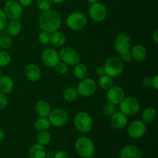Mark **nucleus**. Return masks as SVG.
Wrapping results in <instances>:
<instances>
[{
	"mask_svg": "<svg viewBox=\"0 0 158 158\" xmlns=\"http://www.w3.org/2000/svg\"><path fill=\"white\" fill-rule=\"evenodd\" d=\"M61 15L58 12L53 9L45 11L42 12L39 18V26L43 31L52 32L59 30L61 26Z\"/></svg>",
	"mask_w": 158,
	"mask_h": 158,
	"instance_id": "f257e3e1",
	"label": "nucleus"
},
{
	"mask_svg": "<svg viewBox=\"0 0 158 158\" xmlns=\"http://www.w3.org/2000/svg\"><path fill=\"white\" fill-rule=\"evenodd\" d=\"M75 150L80 157L91 158L95 154V146L92 140L86 137H80L75 142Z\"/></svg>",
	"mask_w": 158,
	"mask_h": 158,
	"instance_id": "f03ea898",
	"label": "nucleus"
},
{
	"mask_svg": "<svg viewBox=\"0 0 158 158\" xmlns=\"http://www.w3.org/2000/svg\"><path fill=\"white\" fill-rule=\"evenodd\" d=\"M74 126L78 131L83 134L89 132L93 127V119L88 113L81 111L74 117Z\"/></svg>",
	"mask_w": 158,
	"mask_h": 158,
	"instance_id": "7ed1b4c3",
	"label": "nucleus"
},
{
	"mask_svg": "<svg viewBox=\"0 0 158 158\" xmlns=\"http://www.w3.org/2000/svg\"><path fill=\"white\" fill-rule=\"evenodd\" d=\"M106 75L113 77H117L122 74L124 69L123 63L120 58L112 56L106 60L103 66Z\"/></svg>",
	"mask_w": 158,
	"mask_h": 158,
	"instance_id": "20e7f679",
	"label": "nucleus"
},
{
	"mask_svg": "<svg viewBox=\"0 0 158 158\" xmlns=\"http://www.w3.org/2000/svg\"><path fill=\"white\" fill-rule=\"evenodd\" d=\"M87 24L86 16L81 12H73L68 15L66 25L73 31H80Z\"/></svg>",
	"mask_w": 158,
	"mask_h": 158,
	"instance_id": "39448f33",
	"label": "nucleus"
},
{
	"mask_svg": "<svg viewBox=\"0 0 158 158\" xmlns=\"http://www.w3.org/2000/svg\"><path fill=\"white\" fill-rule=\"evenodd\" d=\"M120 112L126 116H133L139 112L140 104L137 98L133 97H127L123 99L120 103Z\"/></svg>",
	"mask_w": 158,
	"mask_h": 158,
	"instance_id": "423d86ee",
	"label": "nucleus"
},
{
	"mask_svg": "<svg viewBox=\"0 0 158 158\" xmlns=\"http://www.w3.org/2000/svg\"><path fill=\"white\" fill-rule=\"evenodd\" d=\"M59 56H60V60L66 63L67 66H74L80 61L79 52L74 48L70 47V46H66L61 49Z\"/></svg>",
	"mask_w": 158,
	"mask_h": 158,
	"instance_id": "0eeeda50",
	"label": "nucleus"
},
{
	"mask_svg": "<svg viewBox=\"0 0 158 158\" xmlns=\"http://www.w3.org/2000/svg\"><path fill=\"white\" fill-rule=\"evenodd\" d=\"M4 12L8 19L19 20L23 15V6L15 0H8L4 5Z\"/></svg>",
	"mask_w": 158,
	"mask_h": 158,
	"instance_id": "6e6552de",
	"label": "nucleus"
},
{
	"mask_svg": "<svg viewBox=\"0 0 158 158\" xmlns=\"http://www.w3.org/2000/svg\"><path fill=\"white\" fill-rule=\"evenodd\" d=\"M51 125H53L56 127H61L65 126L69 120V115L67 112L63 109L56 108V109L51 110L50 114L48 116Z\"/></svg>",
	"mask_w": 158,
	"mask_h": 158,
	"instance_id": "1a4fd4ad",
	"label": "nucleus"
},
{
	"mask_svg": "<svg viewBox=\"0 0 158 158\" xmlns=\"http://www.w3.org/2000/svg\"><path fill=\"white\" fill-rule=\"evenodd\" d=\"M77 89L82 97H89L97 91V83L91 78H84L81 80Z\"/></svg>",
	"mask_w": 158,
	"mask_h": 158,
	"instance_id": "9d476101",
	"label": "nucleus"
},
{
	"mask_svg": "<svg viewBox=\"0 0 158 158\" xmlns=\"http://www.w3.org/2000/svg\"><path fill=\"white\" fill-rule=\"evenodd\" d=\"M89 15L94 22H102L107 16V9L103 3L97 2L89 7Z\"/></svg>",
	"mask_w": 158,
	"mask_h": 158,
	"instance_id": "9b49d317",
	"label": "nucleus"
},
{
	"mask_svg": "<svg viewBox=\"0 0 158 158\" xmlns=\"http://www.w3.org/2000/svg\"><path fill=\"white\" fill-rule=\"evenodd\" d=\"M147 132L146 123L142 120H134L127 127V134L133 139H140Z\"/></svg>",
	"mask_w": 158,
	"mask_h": 158,
	"instance_id": "f8f14e48",
	"label": "nucleus"
},
{
	"mask_svg": "<svg viewBox=\"0 0 158 158\" xmlns=\"http://www.w3.org/2000/svg\"><path fill=\"white\" fill-rule=\"evenodd\" d=\"M131 47V40L126 33H120L114 40V49L118 53L130 50Z\"/></svg>",
	"mask_w": 158,
	"mask_h": 158,
	"instance_id": "ddd939ff",
	"label": "nucleus"
},
{
	"mask_svg": "<svg viewBox=\"0 0 158 158\" xmlns=\"http://www.w3.org/2000/svg\"><path fill=\"white\" fill-rule=\"evenodd\" d=\"M41 60L43 64L48 67H55L56 65L60 61L59 53L52 49H45L41 55Z\"/></svg>",
	"mask_w": 158,
	"mask_h": 158,
	"instance_id": "4468645a",
	"label": "nucleus"
},
{
	"mask_svg": "<svg viewBox=\"0 0 158 158\" xmlns=\"http://www.w3.org/2000/svg\"><path fill=\"white\" fill-rule=\"evenodd\" d=\"M124 97L125 93L120 86H113L106 92V99L114 105L119 104Z\"/></svg>",
	"mask_w": 158,
	"mask_h": 158,
	"instance_id": "2eb2a0df",
	"label": "nucleus"
},
{
	"mask_svg": "<svg viewBox=\"0 0 158 158\" xmlns=\"http://www.w3.org/2000/svg\"><path fill=\"white\" fill-rule=\"evenodd\" d=\"M110 123L114 128L117 130L123 129L127 125L128 118L127 116L125 115L122 112L116 111L110 117Z\"/></svg>",
	"mask_w": 158,
	"mask_h": 158,
	"instance_id": "dca6fc26",
	"label": "nucleus"
},
{
	"mask_svg": "<svg viewBox=\"0 0 158 158\" xmlns=\"http://www.w3.org/2000/svg\"><path fill=\"white\" fill-rule=\"evenodd\" d=\"M142 151L137 147L127 145L123 147L120 152V158H142Z\"/></svg>",
	"mask_w": 158,
	"mask_h": 158,
	"instance_id": "f3484780",
	"label": "nucleus"
},
{
	"mask_svg": "<svg viewBox=\"0 0 158 158\" xmlns=\"http://www.w3.org/2000/svg\"><path fill=\"white\" fill-rule=\"evenodd\" d=\"M25 74L29 81L36 82L41 77V70L37 65L29 63L25 68Z\"/></svg>",
	"mask_w": 158,
	"mask_h": 158,
	"instance_id": "a211bd4d",
	"label": "nucleus"
},
{
	"mask_svg": "<svg viewBox=\"0 0 158 158\" xmlns=\"http://www.w3.org/2000/svg\"><path fill=\"white\" fill-rule=\"evenodd\" d=\"M132 59L136 62H143L148 56V50L142 44H137L132 47L131 50Z\"/></svg>",
	"mask_w": 158,
	"mask_h": 158,
	"instance_id": "6ab92c4d",
	"label": "nucleus"
},
{
	"mask_svg": "<svg viewBox=\"0 0 158 158\" xmlns=\"http://www.w3.org/2000/svg\"><path fill=\"white\" fill-rule=\"evenodd\" d=\"M35 110L40 117H48L52 110L49 102L44 100H40L35 105Z\"/></svg>",
	"mask_w": 158,
	"mask_h": 158,
	"instance_id": "aec40b11",
	"label": "nucleus"
},
{
	"mask_svg": "<svg viewBox=\"0 0 158 158\" xmlns=\"http://www.w3.org/2000/svg\"><path fill=\"white\" fill-rule=\"evenodd\" d=\"M14 88V82L8 76L0 77V92L5 94H10Z\"/></svg>",
	"mask_w": 158,
	"mask_h": 158,
	"instance_id": "412c9836",
	"label": "nucleus"
},
{
	"mask_svg": "<svg viewBox=\"0 0 158 158\" xmlns=\"http://www.w3.org/2000/svg\"><path fill=\"white\" fill-rule=\"evenodd\" d=\"M46 148L44 146L35 143L29 150V158H46Z\"/></svg>",
	"mask_w": 158,
	"mask_h": 158,
	"instance_id": "4be33fe9",
	"label": "nucleus"
},
{
	"mask_svg": "<svg viewBox=\"0 0 158 158\" xmlns=\"http://www.w3.org/2000/svg\"><path fill=\"white\" fill-rule=\"evenodd\" d=\"M6 30L9 35L13 36L19 34L22 30V24L19 20H11L6 25Z\"/></svg>",
	"mask_w": 158,
	"mask_h": 158,
	"instance_id": "5701e85b",
	"label": "nucleus"
},
{
	"mask_svg": "<svg viewBox=\"0 0 158 158\" xmlns=\"http://www.w3.org/2000/svg\"><path fill=\"white\" fill-rule=\"evenodd\" d=\"M66 43V36L60 31L57 30L52 32L51 36V43L56 47H61Z\"/></svg>",
	"mask_w": 158,
	"mask_h": 158,
	"instance_id": "b1692460",
	"label": "nucleus"
},
{
	"mask_svg": "<svg viewBox=\"0 0 158 158\" xmlns=\"http://www.w3.org/2000/svg\"><path fill=\"white\" fill-rule=\"evenodd\" d=\"M157 117V112L153 107H148L142 113V121L145 123H150L154 121Z\"/></svg>",
	"mask_w": 158,
	"mask_h": 158,
	"instance_id": "393cba45",
	"label": "nucleus"
},
{
	"mask_svg": "<svg viewBox=\"0 0 158 158\" xmlns=\"http://www.w3.org/2000/svg\"><path fill=\"white\" fill-rule=\"evenodd\" d=\"M73 73L74 76H75L77 79H79V80H83V79L86 78V75H87V66H86L84 63H77V65L74 66Z\"/></svg>",
	"mask_w": 158,
	"mask_h": 158,
	"instance_id": "a878e982",
	"label": "nucleus"
},
{
	"mask_svg": "<svg viewBox=\"0 0 158 158\" xmlns=\"http://www.w3.org/2000/svg\"><path fill=\"white\" fill-rule=\"evenodd\" d=\"M50 126V122H49L48 117H40L39 119H37L36 121L35 122V124H34L35 129L38 131L39 132L48 131Z\"/></svg>",
	"mask_w": 158,
	"mask_h": 158,
	"instance_id": "bb28decb",
	"label": "nucleus"
},
{
	"mask_svg": "<svg viewBox=\"0 0 158 158\" xmlns=\"http://www.w3.org/2000/svg\"><path fill=\"white\" fill-rule=\"evenodd\" d=\"M98 85L101 89L107 90L114 86V80H113L112 77L104 74V75L100 77V79L98 80Z\"/></svg>",
	"mask_w": 158,
	"mask_h": 158,
	"instance_id": "cd10ccee",
	"label": "nucleus"
},
{
	"mask_svg": "<svg viewBox=\"0 0 158 158\" xmlns=\"http://www.w3.org/2000/svg\"><path fill=\"white\" fill-rule=\"evenodd\" d=\"M37 143L42 145V146H46L49 144L51 141V135L47 131H40L36 136Z\"/></svg>",
	"mask_w": 158,
	"mask_h": 158,
	"instance_id": "c85d7f7f",
	"label": "nucleus"
},
{
	"mask_svg": "<svg viewBox=\"0 0 158 158\" xmlns=\"http://www.w3.org/2000/svg\"><path fill=\"white\" fill-rule=\"evenodd\" d=\"M78 91L74 87H68L63 92V99L67 102H73L78 97Z\"/></svg>",
	"mask_w": 158,
	"mask_h": 158,
	"instance_id": "c756f323",
	"label": "nucleus"
},
{
	"mask_svg": "<svg viewBox=\"0 0 158 158\" xmlns=\"http://www.w3.org/2000/svg\"><path fill=\"white\" fill-rule=\"evenodd\" d=\"M116 112V106L110 102H106L102 106V113L106 117H111Z\"/></svg>",
	"mask_w": 158,
	"mask_h": 158,
	"instance_id": "7c9ffc66",
	"label": "nucleus"
},
{
	"mask_svg": "<svg viewBox=\"0 0 158 158\" xmlns=\"http://www.w3.org/2000/svg\"><path fill=\"white\" fill-rule=\"evenodd\" d=\"M52 0H37L36 6L40 10L45 12L51 9L52 6Z\"/></svg>",
	"mask_w": 158,
	"mask_h": 158,
	"instance_id": "2f4dec72",
	"label": "nucleus"
},
{
	"mask_svg": "<svg viewBox=\"0 0 158 158\" xmlns=\"http://www.w3.org/2000/svg\"><path fill=\"white\" fill-rule=\"evenodd\" d=\"M11 62V56L6 51H0V67L8 66Z\"/></svg>",
	"mask_w": 158,
	"mask_h": 158,
	"instance_id": "473e14b6",
	"label": "nucleus"
},
{
	"mask_svg": "<svg viewBox=\"0 0 158 158\" xmlns=\"http://www.w3.org/2000/svg\"><path fill=\"white\" fill-rule=\"evenodd\" d=\"M51 36H52V33L46 32V31H42L38 35L39 41L44 45L49 44L51 43Z\"/></svg>",
	"mask_w": 158,
	"mask_h": 158,
	"instance_id": "72a5a7b5",
	"label": "nucleus"
},
{
	"mask_svg": "<svg viewBox=\"0 0 158 158\" xmlns=\"http://www.w3.org/2000/svg\"><path fill=\"white\" fill-rule=\"evenodd\" d=\"M13 42L12 40L8 35H4V36H1L0 38V46L3 49H9L12 47Z\"/></svg>",
	"mask_w": 158,
	"mask_h": 158,
	"instance_id": "f704fd0d",
	"label": "nucleus"
},
{
	"mask_svg": "<svg viewBox=\"0 0 158 158\" xmlns=\"http://www.w3.org/2000/svg\"><path fill=\"white\" fill-rule=\"evenodd\" d=\"M55 69L56 71L61 75H64L68 72V66L63 62H59L55 66Z\"/></svg>",
	"mask_w": 158,
	"mask_h": 158,
	"instance_id": "c9c22d12",
	"label": "nucleus"
},
{
	"mask_svg": "<svg viewBox=\"0 0 158 158\" xmlns=\"http://www.w3.org/2000/svg\"><path fill=\"white\" fill-rule=\"evenodd\" d=\"M8 18L6 16V13H5L4 10L0 9V31L4 29L6 27L8 22Z\"/></svg>",
	"mask_w": 158,
	"mask_h": 158,
	"instance_id": "e433bc0d",
	"label": "nucleus"
},
{
	"mask_svg": "<svg viewBox=\"0 0 158 158\" xmlns=\"http://www.w3.org/2000/svg\"><path fill=\"white\" fill-rule=\"evenodd\" d=\"M120 58L123 61V63H130L133 60L131 50L125 51V52L120 53Z\"/></svg>",
	"mask_w": 158,
	"mask_h": 158,
	"instance_id": "4c0bfd02",
	"label": "nucleus"
},
{
	"mask_svg": "<svg viewBox=\"0 0 158 158\" xmlns=\"http://www.w3.org/2000/svg\"><path fill=\"white\" fill-rule=\"evenodd\" d=\"M8 98L6 94L0 92V110L5 109L8 106Z\"/></svg>",
	"mask_w": 158,
	"mask_h": 158,
	"instance_id": "58836bf2",
	"label": "nucleus"
},
{
	"mask_svg": "<svg viewBox=\"0 0 158 158\" xmlns=\"http://www.w3.org/2000/svg\"><path fill=\"white\" fill-rule=\"evenodd\" d=\"M143 85L144 87L151 88L152 87V78L149 77H146L143 79Z\"/></svg>",
	"mask_w": 158,
	"mask_h": 158,
	"instance_id": "ea45409f",
	"label": "nucleus"
},
{
	"mask_svg": "<svg viewBox=\"0 0 158 158\" xmlns=\"http://www.w3.org/2000/svg\"><path fill=\"white\" fill-rule=\"evenodd\" d=\"M53 158H69V155L66 151H59L54 154Z\"/></svg>",
	"mask_w": 158,
	"mask_h": 158,
	"instance_id": "a19ab883",
	"label": "nucleus"
},
{
	"mask_svg": "<svg viewBox=\"0 0 158 158\" xmlns=\"http://www.w3.org/2000/svg\"><path fill=\"white\" fill-rule=\"evenodd\" d=\"M32 2H33V0H19V3L24 7L30 6L32 4Z\"/></svg>",
	"mask_w": 158,
	"mask_h": 158,
	"instance_id": "79ce46f5",
	"label": "nucleus"
},
{
	"mask_svg": "<svg viewBox=\"0 0 158 158\" xmlns=\"http://www.w3.org/2000/svg\"><path fill=\"white\" fill-rule=\"evenodd\" d=\"M152 87L155 90L158 89V76L156 75L155 77L152 78Z\"/></svg>",
	"mask_w": 158,
	"mask_h": 158,
	"instance_id": "37998d69",
	"label": "nucleus"
},
{
	"mask_svg": "<svg viewBox=\"0 0 158 158\" xmlns=\"http://www.w3.org/2000/svg\"><path fill=\"white\" fill-rule=\"evenodd\" d=\"M96 73H97V75H98L99 77H101V76L106 74L104 67H103V66H99V67L97 68V69H96Z\"/></svg>",
	"mask_w": 158,
	"mask_h": 158,
	"instance_id": "c03bdc74",
	"label": "nucleus"
},
{
	"mask_svg": "<svg viewBox=\"0 0 158 158\" xmlns=\"http://www.w3.org/2000/svg\"><path fill=\"white\" fill-rule=\"evenodd\" d=\"M152 40H154V43H158V30L157 29H155V30L153 32Z\"/></svg>",
	"mask_w": 158,
	"mask_h": 158,
	"instance_id": "a18cd8bd",
	"label": "nucleus"
},
{
	"mask_svg": "<svg viewBox=\"0 0 158 158\" xmlns=\"http://www.w3.org/2000/svg\"><path fill=\"white\" fill-rule=\"evenodd\" d=\"M55 153L52 151H48L46 152V158H53Z\"/></svg>",
	"mask_w": 158,
	"mask_h": 158,
	"instance_id": "49530a36",
	"label": "nucleus"
},
{
	"mask_svg": "<svg viewBox=\"0 0 158 158\" xmlns=\"http://www.w3.org/2000/svg\"><path fill=\"white\" fill-rule=\"evenodd\" d=\"M4 137H5V132L4 131H3L2 128L0 127V141H2V140H3Z\"/></svg>",
	"mask_w": 158,
	"mask_h": 158,
	"instance_id": "de8ad7c7",
	"label": "nucleus"
},
{
	"mask_svg": "<svg viewBox=\"0 0 158 158\" xmlns=\"http://www.w3.org/2000/svg\"><path fill=\"white\" fill-rule=\"evenodd\" d=\"M52 2L56 3V4H61V3H63L64 2H66V0H52Z\"/></svg>",
	"mask_w": 158,
	"mask_h": 158,
	"instance_id": "09e8293b",
	"label": "nucleus"
},
{
	"mask_svg": "<svg viewBox=\"0 0 158 158\" xmlns=\"http://www.w3.org/2000/svg\"><path fill=\"white\" fill-rule=\"evenodd\" d=\"M86 2L91 5V4H94V3L97 2H98V0H86Z\"/></svg>",
	"mask_w": 158,
	"mask_h": 158,
	"instance_id": "8fccbe9b",
	"label": "nucleus"
},
{
	"mask_svg": "<svg viewBox=\"0 0 158 158\" xmlns=\"http://www.w3.org/2000/svg\"><path fill=\"white\" fill-rule=\"evenodd\" d=\"M2 76V70H1V67H0V77Z\"/></svg>",
	"mask_w": 158,
	"mask_h": 158,
	"instance_id": "3c124183",
	"label": "nucleus"
},
{
	"mask_svg": "<svg viewBox=\"0 0 158 158\" xmlns=\"http://www.w3.org/2000/svg\"><path fill=\"white\" fill-rule=\"evenodd\" d=\"M79 158H88V157H79Z\"/></svg>",
	"mask_w": 158,
	"mask_h": 158,
	"instance_id": "603ef678",
	"label": "nucleus"
},
{
	"mask_svg": "<svg viewBox=\"0 0 158 158\" xmlns=\"http://www.w3.org/2000/svg\"><path fill=\"white\" fill-rule=\"evenodd\" d=\"M0 38H1V35H0Z\"/></svg>",
	"mask_w": 158,
	"mask_h": 158,
	"instance_id": "864d4df0",
	"label": "nucleus"
}]
</instances>
